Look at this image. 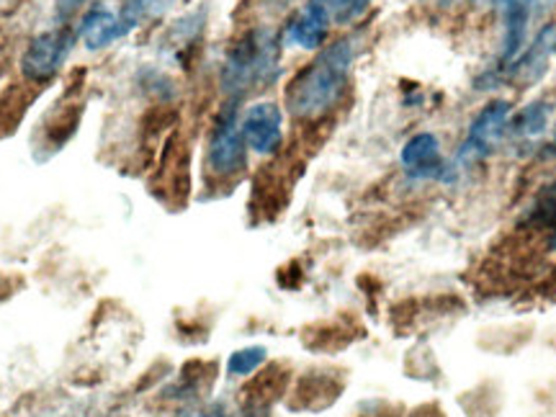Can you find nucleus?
I'll use <instances>...</instances> for the list:
<instances>
[{"mask_svg": "<svg viewBox=\"0 0 556 417\" xmlns=\"http://www.w3.org/2000/svg\"><path fill=\"white\" fill-rule=\"evenodd\" d=\"M548 114H552V106H548V103H531V106H526L516 119L510 122V127L520 137H539L541 131L546 129Z\"/></svg>", "mask_w": 556, "mask_h": 417, "instance_id": "17", "label": "nucleus"}, {"mask_svg": "<svg viewBox=\"0 0 556 417\" xmlns=\"http://www.w3.org/2000/svg\"><path fill=\"white\" fill-rule=\"evenodd\" d=\"M422 3L435 5V9H454V5L464 3V0H422Z\"/></svg>", "mask_w": 556, "mask_h": 417, "instance_id": "26", "label": "nucleus"}, {"mask_svg": "<svg viewBox=\"0 0 556 417\" xmlns=\"http://www.w3.org/2000/svg\"><path fill=\"white\" fill-rule=\"evenodd\" d=\"M176 0H124L119 16L127 24L129 31H135L137 26L148 24V21H157L168 13Z\"/></svg>", "mask_w": 556, "mask_h": 417, "instance_id": "14", "label": "nucleus"}, {"mask_svg": "<svg viewBox=\"0 0 556 417\" xmlns=\"http://www.w3.org/2000/svg\"><path fill=\"white\" fill-rule=\"evenodd\" d=\"M402 165L413 178H446V165L441 160V142L430 131L409 137L402 148Z\"/></svg>", "mask_w": 556, "mask_h": 417, "instance_id": "10", "label": "nucleus"}, {"mask_svg": "<svg viewBox=\"0 0 556 417\" xmlns=\"http://www.w3.org/2000/svg\"><path fill=\"white\" fill-rule=\"evenodd\" d=\"M528 3H531L533 18H536V16H541V13H544V11L552 9V5L556 3V0H528Z\"/></svg>", "mask_w": 556, "mask_h": 417, "instance_id": "25", "label": "nucleus"}, {"mask_svg": "<svg viewBox=\"0 0 556 417\" xmlns=\"http://www.w3.org/2000/svg\"><path fill=\"white\" fill-rule=\"evenodd\" d=\"M248 168V144L240 131L238 101H229L214 119L206 144V170L219 180H232Z\"/></svg>", "mask_w": 556, "mask_h": 417, "instance_id": "3", "label": "nucleus"}, {"mask_svg": "<svg viewBox=\"0 0 556 417\" xmlns=\"http://www.w3.org/2000/svg\"><path fill=\"white\" fill-rule=\"evenodd\" d=\"M214 381V364H204V361H191V364L184 366V374H180L176 384L165 389V400L184 402V405H191V402H201V394L212 387Z\"/></svg>", "mask_w": 556, "mask_h": 417, "instance_id": "12", "label": "nucleus"}, {"mask_svg": "<svg viewBox=\"0 0 556 417\" xmlns=\"http://www.w3.org/2000/svg\"><path fill=\"white\" fill-rule=\"evenodd\" d=\"M173 417H227L225 402H191L184 405Z\"/></svg>", "mask_w": 556, "mask_h": 417, "instance_id": "20", "label": "nucleus"}, {"mask_svg": "<svg viewBox=\"0 0 556 417\" xmlns=\"http://www.w3.org/2000/svg\"><path fill=\"white\" fill-rule=\"evenodd\" d=\"M552 248L556 250V232H554V240H552Z\"/></svg>", "mask_w": 556, "mask_h": 417, "instance_id": "27", "label": "nucleus"}, {"mask_svg": "<svg viewBox=\"0 0 556 417\" xmlns=\"http://www.w3.org/2000/svg\"><path fill=\"white\" fill-rule=\"evenodd\" d=\"M240 131L248 150L258 155H276L283 144V114L274 101H261L248 106L240 119Z\"/></svg>", "mask_w": 556, "mask_h": 417, "instance_id": "6", "label": "nucleus"}, {"mask_svg": "<svg viewBox=\"0 0 556 417\" xmlns=\"http://www.w3.org/2000/svg\"><path fill=\"white\" fill-rule=\"evenodd\" d=\"M507 129H510V103H486V106L477 114V119L471 122L469 135L456 152V163L464 165V168L482 163L486 155H492V152L497 150V144L503 142Z\"/></svg>", "mask_w": 556, "mask_h": 417, "instance_id": "5", "label": "nucleus"}, {"mask_svg": "<svg viewBox=\"0 0 556 417\" xmlns=\"http://www.w3.org/2000/svg\"><path fill=\"white\" fill-rule=\"evenodd\" d=\"M528 222H531L533 227H546L556 232V180L546 184L544 189L539 191L536 204H533L531 214H528Z\"/></svg>", "mask_w": 556, "mask_h": 417, "instance_id": "19", "label": "nucleus"}, {"mask_svg": "<svg viewBox=\"0 0 556 417\" xmlns=\"http://www.w3.org/2000/svg\"><path fill=\"white\" fill-rule=\"evenodd\" d=\"M281 45L274 29L255 26L227 50V58L219 70V86L229 96V101H240L255 90L268 88L276 83L281 70Z\"/></svg>", "mask_w": 556, "mask_h": 417, "instance_id": "2", "label": "nucleus"}, {"mask_svg": "<svg viewBox=\"0 0 556 417\" xmlns=\"http://www.w3.org/2000/svg\"><path fill=\"white\" fill-rule=\"evenodd\" d=\"M356 37L332 41L291 78L283 96L291 119L319 122L343 101L356 60Z\"/></svg>", "mask_w": 556, "mask_h": 417, "instance_id": "1", "label": "nucleus"}, {"mask_svg": "<svg viewBox=\"0 0 556 417\" xmlns=\"http://www.w3.org/2000/svg\"><path fill=\"white\" fill-rule=\"evenodd\" d=\"M409 417H446V415H443V409H441V407H435V405H426V407L415 409V413L409 415Z\"/></svg>", "mask_w": 556, "mask_h": 417, "instance_id": "24", "label": "nucleus"}, {"mask_svg": "<svg viewBox=\"0 0 556 417\" xmlns=\"http://www.w3.org/2000/svg\"><path fill=\"white\" fill-rule=\"evenodd\" d=\"M471 3H475L477 9H495V11H503L505 5L513 3V0H471Z\"/></svg>", "mask_w": 556, "mask_h": 417, "instance_id": "23", "label": "nucleus"}, {"mask_svg": "<svg viewBox=\"0 0 556 417\" xmlns=\"http://www.w3.org/2000/svg\"><path fill=\"white\" fill-rule=\"evenodd\" d=\"M328 34H330L328 18H325L319 11L312 9V5H307V9L299 13V16L289 24L287 37L289 41H294L296 47H302V50H319V47L328 41Z\"/></svg>", "mask_w": 556, "mask_h": 417, "instance_id": "13", "label": "nucleus"}, {"mask_svg": "<svg viewBox=\"0 0 556 417\" xmlns=\"http://www.w3.org/2000/svg\"><path fill=\"white\" fill-rule=\"evenodd\" d=\"M227 417H270V407L245 405V402H242L238 413H235V415H227Z\"/></svg>", "mask_w": 556, "mask_h": 417, "instance_id": "22", "label": "nucleus"}, {"mask_svg": "<svg viewBox=\"0 0 556 417\" xmlns=\"http://www.w3.org/2000/svg\"><path fill=\"white\" fill-rule=\"evenodd\" d=\"M86 5L93 9V5H99V0H58V3H54V16H58L60 24H67V21L78 16Z\"/></svg>", "mask_w": 556, "mask_h": 417, "instance_id": "21", "label": "nucleus"}, {"mask_svg": "<svg viewBox=\"0 0 556 417\" xmlns=\"http://www.w3.org/2000/svg\"><path fill=\"white\" fill-rule=\"evenodd\" d=\"M556 54V24H546L544 29L539 31V37L533 39V45L507 65L505 78L516 86H536V83L544 78L548 62Z\"/></svg>", "mask_w": 556, "mask_h": 417, "instance_id": "8", "label": "nucleus"}, {"mask_svg": "<svg viewBox=\"0 0 556 417\" xmlns=\"http://www.w3.org/2000/svg\"><path fill=\"white\" fill-rule=\"evenodd\" d=\"M345 381L332 371H309L296 379L289 394V409L294 413H323L336 405L343 394Z\"/></svg>", "mask_w": 556, "mask_h": 417, "instance_id": "7", "label": "nucleus"}, {"mask_svg": "<svg viewBox=\"0 0 556 417\" xmlns=\"http://www.w3.org/2000/svg\"><path fill=\"white\" fill-rule=\"evenodd\" d=\"M111 417H127V415H111Z\"/></svg>", "mask_w": 556, "mask_h": 417, "instance_id": "28", "label": "nucleus"}, {"mask_svg": "<svg viewBox=\"0 0 556 417\" xmlns=\"http://www.w3.org/2000/svg\"><path fill=\"white\" fill-rule=\"evenodd\" d=\"M371 3L374 0H309L307 5L323 13L328 18V24L345 26L364 16Z\"/></svg>", "mask_w": 556, "mask_h": 417, "instance_id": "15", "label": "nucleus"}, {"mask_svg": "<svg viewBox=\"0 0 556 417\" xmlns=\"http://www.w3.org/2000/svg\"><path fill=\"white\" fill-rule=\"evenodd\" d=\"M291 381V371L283 364H270L266 371L258 374L255 379H250V384L242 389V402L245 405H261V407H274L287 394Z\"/></svg>", "mask_w": 556, "mask_h": 417, "instance_id": "11", "label": "nucleus"}, {"mask_svg": "<svg viewBox=\"0 0 556 417\" xmlns=\"http://www.w3.org/2000/svg\"><path fill=\"white\" fill-rule=\"evenodd\" d=\"M26 103H29V99H21V88L5 90L3 99H0V139L16 131L21 116L26 111Z\"/></svg>", "mask_w": 556, "mask_h": 417, "instance_id": "18", "label": "nucleus"}, {"mask_svg": "<svg viewBox=\"0 0 556 417\" xmlns=\"http://www.w3.org/2000/svg\"><path fill=\"white\" fill-rule=\"evenodd\" d=\"M266 358H268V351L263 345L240 348V351L229 353L227 374H229V377H238V379L253 377V374L258 371L263 364H266Z\"/></svg>", "mask_w": 556, "mask_h": 417, "instance_id": "16", "label": "nucleus"}, {"mask_svg": "<svg viewBox=\"0 0 556 417\" xmlns=\"http://www.w3.org/2000/svg\"><path fill=\"white\" fill-rule=\"evenodd\" d=\"M78 39H83V45L88 50H106V47L114 45V41L124 39L129 34L127 24H124L119 13H114L106 5H93L83 13L80 24H78Z\"/></svg>", "mask_w": 556, "mask_h": 417, "instance_id": "9", "label": "nucleus"}, {"mask_svg": "<svg viewBox=\"0 0 556 417\" xmlns=\"http://www.w3.org/2000/svg\"><path fill=\"white\" fill-rule=\"evenodd\" d=\"M75 41H78V31L73 26L62 24L58 29L41 31L29 41L24 54H21V78L31 86L45 88L47 83L58 78V73L65 65L70 52H73Z\"/></svg>", "mask_w": 556, "mask_h": 417, "instance_id": "4", "label": "nucleus"}]
</instances>
